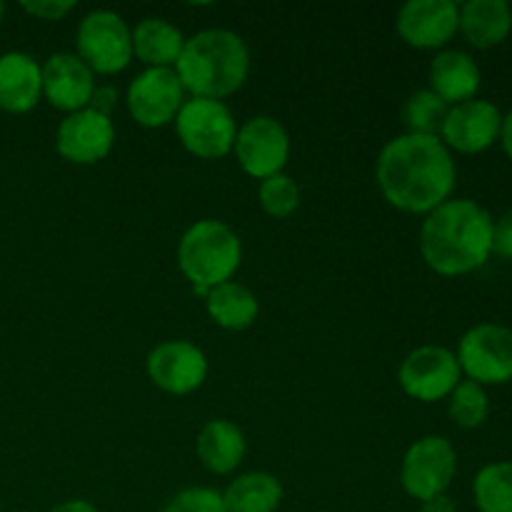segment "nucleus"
I'll return each instance as SVG.
<instances>
[{
  "label": "nucleus",
  "mask_w": 512,
  "mask_h": 512,
  "mask_svg": "<svg viewBox=\"0 0 512 512\" xmlns=\"http://www.w3.org/2000/svg\"><path fill=\"white\" fill-rule=\"evenodd\" d=\"M455 160L440 138L403 133L375 160V180L393 208L413 215L433 213L455 188Z\"/></svg>",
  "instance_id": "obj_1"
},
{
  "label": "nucleus",
  "mask_w": 512,
  "mask_h": 512,
  "mask_svg": "<svg viewBox=\"0 0 512 512\" xmlns=\"http://www.w3.org/2000/svg\"><path fill=\"white\" fill-rule=\"evenodd\" d=\"M420 255L433 273L458 278L483 268L493 255V218L468 198H450L425 215Z\"/></svg>",
  "instance_id": "obj_2"
},
{
  "label": "nucleus",
  "mask_w": 512,
  "mask_h": 512,
  "mask_svg": "<svg viewBox=\"0 0 512 512\" xmlns=\"http://www.w3.org/2000/svg\"><path fill=\"white\" fill-rule=\"evenodd\" d=\"M173 70L185 93L223 103L248 80L250 50L233 30H200L193 38H185V48Z\"/></svg>",
  "instance_id": "obj_3"
},
{
  "label": "nucleus",
  "mask_w": 512,
  "mask_h": 512,
  "mask_svg": "<svg viewBox=\"0 0 512 512\" xmlns=\"http://www.w3.org/2000/svg\"><path fill=\"white\" fill-rule=\"evenodd\" d=\"M240 260L243 243L223 220H198L185 230L178 243V268L200 298L233 280Z\"/></svg>",
  "instance_id": "obj_4"
},
{
  "label": "nucleus",
  "mask_w": 512,
  "mask_h": 512,
  "mask_svg": "<svg viewBox=\"0 0 512 512\" xmlns=\"http://www.w3.org/2000/svg\"><path fill=\"white\" fill-rule=\"evenodd\" d=\"M175 133L190 155L200 160H220L233 153L238 125L228 105L220 100L190 98L175 118Z\"/></svg>",
  "instance_id": "obj_5"
},
{
  "label": "nucleus",
  "mask_w": 512,
  "mask_h": 512,
  "mask_svg": "<svg viewBox=\"0 0 512 512\" xmlns=\"http://www.w3.org/2000/svg\"><path fill=\"white\" fill-rule=\"evenodd\" d=\"M75 55L95 75L123 73L133 60V38L128 23L113 10L88 13L78 25Z\"/></svg>",
  "instance_id": "obj_6"
},
{
  "label": "nucleus",
  "mask_w": 512,
  "mask_h": 512,
  "mask_svg": "<svg viewBox=\"0 0 512 512\" xmlns=\"http://www.w3.org/2000/svg\"><path fill=\"white\" fill-rule=\"evenodd\" d=\"M455 473H458V453L453 443L440 435H425L405 450L400 483L410 498L425 503L435 495L448 493Z\"/></svg>",
  "instance_id": "obj_7"
},
{
  "label": "nucleus",
  "mask_w": 512,
  "mask_h": 512,
  "mask_svg": "<svg viewBox=\"0 0 512 512\" xmlns=\"http://www.w3.org/2000/svg\"><path fill=\"white\" fill-rule=\"evenodd\" d=\"M460 370L478 385H505L512 380V330L498 323L470 328L458 343Z\"/></svg>",
  "instance_id": "obj_8"
},
{
  "label": "nucleus",
  "mask_w": 512,
  "mask_h": 512,
  "mask_svg": "<svg viewBox=\"0 0 512 512\" xmlns=\"http://www.w3.org/2000/svg\"><path fill=\"white\" fill-rule=\"evenodd\" d=\"M233 153L243 173H248L250 178H273L288 165L290 135L280 120L270 115H255L238 128Z\"/></svg>",
  "instance_id": "obj_9"
},
{
  "label": "nucleus",
  "mask_w": 512,
  "mask_h": 512,
  "mask_svg": "<svg viewBox=\"0 0 512 512\" xmlns=\"http://www.w3.org/2000/svg\"><path fill=\"white\" fill-rule=\"evenodd\" d=\"M183 103L185 88L173 68H145L125 93L130 118L150 130L175 123Z\"/></svg>",
  "instance_id": "obj_10"
},
{
  "label": "nucleus",
  "mask_w": 512,
  "mask_h": 512,
  "mask_svg": "<svg viewBox=\"0 0 512 512\" xmlns=\"http://www.w3.org/2000/svg\"><path fill=\"white\" fill-rule=\"evenodd\" d=\"M458 358L453 350L443 345H420L413 353L405 355L400 363L398 380L400 388L408 398L420 400V403H438V400L450 398L460 383Z\"/></svg>",
  "instance_id": "obj_11"
},
{
  "label": "nucleus",
  "mask_w": 512,
  "mask_h": 512,
  "mask_svg": "<svg viewBox=\"0 0 512 512\" xmlns=\"http://www.w3.org/2000/svg\"><path fill=\"white\" fill-rule=\"evenodd\" d=\"M145 370L155 388L168 395L195 393L208 378V358L188 340H165L145 358Z\"/></svg>",
  "instance_id": "obj_12"
},
{
  "label": "nucleus",
  "mask_w": 512,
  "mask_h": 512,
  "mask_svg": "<svg viewBox=\"0 0 512 512\" xmlns=\"http://www.w3.org/2000/svg\"><path fill=\"white\" fill-rule=\"evenodd\" d=\"M113 118L93 108H83L60 120L55 130V150L60 158L75 165H95L113 150Z\"/></svg>",
  "instance_id": "obj_13"
},
{
  "label": "nucleus",
  "mask_w": 512,
  "mask_h": 512,
  "mask_svg": "<svg viewBox=\"0 0 512 512\" xmlns=\"http://www.w3.org/2000/svg\"><path fill=\"white\" fill-rule=\"evenodd\" d=\"M398 35L418 50H440L460 30V5L453 0H410L395 20Z\"/></svg>",
  "instance_id": "obj_14"
},
{
  "label": "nucleus",
  "mask_w": 512,
  "mask_h": 512,
  "mask_svg": "<svg viewBox=\"0 0 512 512\" xmlns=\"http://www.w3.org/2000/svg\"><path fill=\"white\" fill-rule=\"evenodd\" d=\"M503 113L490 100H468L453 105L448 110L440 140L448 150H458L463 155H478L488 150L495 140H500Z\"/></svg>",
  "instance_id": "obj_15"
},
{
  "label": "nucleus",
  "mask_w": 512,
  "mask_h": 512,
  "mask_svg": "<svg viewBox=\"0 0 512 512\" xmlns=\"http://www.w3.org/2000/svg\"><path fill=\"white\" fill-rule=\"evenodd\" d=\"M95 93V73L75 53H53L43 63V98L63 113L88 108Z\"/></svg>",
  "instance_id": "obj_16"
},
{
  "label": "nucleus",
  "mask_w": 512,
  "mask_h": 512,
  "mask_svg": "<svg viewBox=\"0 0 512 512\" xmlns=\"http://www.w3.org/2000/svg\"><path fill=\"white\" fill-rule=\"evenodd\" d=\"M43 98V65L28 53L0 55V110L30 113Z\"/></svg>",
  "instance_id": "obj_17"
},
{
  "label": "nucleus",
  "mask_w": 512,
  "mask_h": 512,
  "mask_svg": "<svg viewBox=\"0 0 512 512\" xmlns=\"http://www.w3.org/2000/svg\"><path fill=\"white\" fill-rule=\"evenodd\" d=\"M480 80L478 63L463 50H440L430 63V90L450 108L473 100L480 90Z\"/></svg>",
  "instance_id": "obj_18"
},
{
  "label": "nucleus",
  "mask_w": 512,
  "mask_h": 512,
  "mask_svg": "<svg viewBox=\"0 0 512 512\" xmlns=\"http://www.w3.org/2000/svg\"><path fill=\"white\" fill-rule=\"evenodd\" d=\"M195 453L210 473L230 475L245 458L243 430L225 418L210 420L200 428Z\"/></svg>",
  "instance_id": "obj_19"
},
{
  "label": "nucleus",
  "mask_w": 512,
  "mask_h": 512,
  "mask_svg": "<svg viewBox=\"0 0 512 512\" xmlns=\"http://www.w3.org/2000/svg\"><path fill=\"white\" fill-rule=\"evenodd\" d=\"M512 30V8L505 0H468L460 5V33L473 48L488 50Z\"/></svg>",
  "instance_id": "obj_20"
},
{
  "label": "nucleus",
  "mask_w": 512,
  "mask_h": 512,
  "mask_svg": "<svg viewBox=\"0 0 512 512\" xmlns=\"http://www.w3.org/2000/svg\"><path fill=\"white\" fill-rule=\"evenodd\" d=\"M133 58L148 68H175L185 48V35L165 18H143L133 30Z\"/></svg>",
  "instance_id": "obj_21"
},
{
  "label": "nucleus",
  "mask_w": 512,
  "mask_h": 512,
  "mask_svg": "<svg viewBox=\"0 0 512 512\" xmlns=\"http://www.w3.org/2000/svg\"><path fill=\"white\" fill-rule=\"evenodd\" d=\"M205 310L218 328L240 333V330L253 328L260 313V303L248 285L228 280L205 295Z\"/></svg>",
  "instance_id": "obj_22"
},
{
  "label": "nucleus",
  "mask_w": 512,
  "mask_h": 512,
  "mask_svg": "<svg viewBox=\"0 0 512 512\" xmlns=\"http://www.w3.org/2000/svg\"><path fill=\"white\" fill-rule=\"evenodd\" d=\"M223 503L228 512H275L283 503V485L265 470L243 473L225 488Z\"/></svg>",
  "instance_id": "obj_23"
},
{
  "label": "nucleus",
  "mask_w": 512,
  "mask_h": 512,
  "mask_svg": "<svg viewBox=\"0 0 512 512\" xmlns=\"http://www.w3.org/2000/svg\"><path fill=\"white\" fill-rule=\"evenodd\" d=\"M473 498L480 512H512V463H490L475 475Z\"/></svg>",
  "instance_id": "obj_24"
},
{
  "label": "nucleus",
  "mask_w": 512,
  "mask_h": 512,
  "mask_svg": "<svg viewBox=\"0 0 512 512\" xmlns=\"http://www.w3.org/2000/svg\"><path fill=\"white\" fill-rule=\"evenodd\" d=\"M450 105L440 100L430 88L415 90L403 108V120L408 133L413 135H430V138H440L445 118H448Z\"/></svg>",
  "instance_id": "obj_25"
},
{
  "label": "nucleus",
  "mask_w": 512,
  "mask_h": 512,
  "mask_svg": "<svg viewBox=\"0 0 512 512\" xmlns=\"http://www.w3.org/2000/svg\"><path fill=\"white\" fill-rule=\"evenodd\" d=\"M450 420L463 430H475L488 420L490 400L483 385L473 383V380H460L458 388L450 393L448 405Z\"/></svg>",
  "instance_id": "obj_26"
},
{
  "label": "nucleus",
  "mask_w": 512,
  "mask_h": 512,
  "mask_svg": "<svg viewBox=\"0 0 512 512\" xmlns=\"http://www.w3.org/2000/svg\"><path fill=\"white\" fill-rule=\"evenodd\" d=\"M260 208L270 215V218H290L300 205V188L290 175L278 173L273 178L260 180L258 188Z\"/></svg>",
  "instance_id": "obj_27"
},
{
  "label": "nucleus",
  "mask_w": 512,
  "mask_h": 512,
  "mask_svg": "<svg viewBox=\"0 0 512 512\" xmlns=\"http://www.w3.org/2000/svg\"><path fill=\"white\" fill-rule=\"evenodd\" d=\"M163 512H228L223 503V493L213 488H185L180 490Z\"/></svg>",
  "instance_id": "obj_28"
},
{
  "label": "nucleus",
  "mask_w": 512,
  "mask_h": 512,
  "mask_svg": "<svg viewBox=\"0 0 512 512\" xmlns=\"http://www.w3.org/2000/svg\"><path fill=\"white\" fill-rule=\"evenodd\" d=\"M20 8L28 15H33V18L45 20V23H55V20H63L75 8V3L73 0H35V3L28 0Z\"/></svg>",
  "instance_id": "obj_29"
},
{
  "label": "nucleus",
  "mask_w": 512,
  "mask_h": 512,
  "mask_svg": "<svg viewBox=\"0 0 512 512\" xmlns=\"http://www.w3.org/2000/svg\"><path fill=\"white\" fill-rule=\"evenodd\" d=\"M493 253L512 263V208L493 220Z\"/></svg>",
  "instance_id": "obj_30"
},
{
  "label": "nucleus",
  "mask_w": 512,
  "mask_h": 512,
  "mask_svg": "<svg viewBox=\"0 0 512 512\" xmlns=\"http://www.w3.org/2000/svg\"><path fill=\"white\" fill-rule=\"evenodd\" d=\"M88 108L98 110V113L108 115L110 118V113L118 108V90H115L113 85H95V93L93 98H90Z\"/></svg>",
  "instance_id": "obj_31"
},
{
  "label": "nucleus",
  "mask_w": 512,
  "mask_h": 512,
  "mask_svg": "<svg viewBox=\"0 0 512 512\" xmlns=\"http://www.w3.org/2000/svg\"><path fill=\"white\" fill-rule=\"evenodd\" d=\"M420 512H458V508H455L453 498L445 493V495H435V498L425 500Z\"/></svg>",
  "instance_id": "obj_32"
},
{
  "label": "nucleus",
  "mask_w": 512,
  "mask_h": 512,
  "mask_svg": "<svg viewBox=\"0 0 512 512\" xmlns=\"http://www.w3.org/2000/svg\"><path fill=\"white\" fill-rule=\"evenodd\" d=\"M48 512H100V510L95 508L93 503H88V500H65V503L55 505V508Z\"/></svg>",
  "instance_id": "obj_33"
},
{
  "label": "nucleus",
  "mask_w": 512,
  "mask_h": 512,
  "mask_svg": "<svg viewBox=\"0 0 512 512\" xmlns=\"http://www.w3.org/2000/svg\"><path fill=\"white\" fill-rule=\"evenodd\" d=\"M500 143H503L505 155L512 160V110L503 118V128H500Z\"/></svg>",
  "instance_id": "obj_34"
},
{
  "label": "nucleus",
  "mask_w": 512,
  "mask_h": 512,
  "mask_svg": "<svg viewBox=\"0 0 512 512\" xmlns=\"http://www.w3.org/2000/svg\"><path fill=\"white\" fill-rule=\"evenodd\" d=\"M3 15H5V5L0 3V23H3Z\"/></svg>",
  "instance_id": "obj_35"
}]
</instances>
